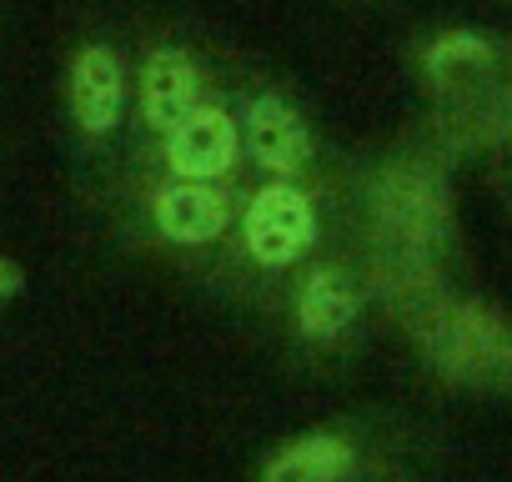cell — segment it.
<instances>
[{"label":"cell","mask_w":512,"mask_h":482,"mask_svg":"<svg viewBox=\"0 0 512 482\" xmlns=\"http://www.w3.org/2000/svg\"><path fill=\"white\" fill-rule=\"evenodd\" d=\"M226 221H231L226 191L211 181H176L171 176L151 191V226L171 247H211L226 231Z\"/></svg>","instance_id":"10"},{"label":"cell","mask_w":512,"mask_h":482,"mask_svg":"<svg viewBox=\"0 0 512 482\" xmlns=\"http://www.w3.org/2000/svg\"><path fill=\"white\" fill-rule=\"evenodd\" d=\"M126 86L131 81H126V61H121L116 46H106V41L76 46V56L66 66V111H71V126L86 141H106L121 126Z\"/></svg>","instance_id":"4"},{"label":"cell","mask_w":512,"mask_h":482,"mask_svg":"<svg viewBox=\"0 0 512 482\" xmlns=\"http://www.w3.org/2000/svg\"><path fill=\"white\" fill-rule=\"evenodd\" d=\"M136 101H141V121L166 136L176 121H186L201 106V66L191 51L181 46H151L141 71H136Z\"/></svg>","instance_id":"9"},{"label":"cell","mask_w":512,"mask_h":482,"mask_svg":"<svg viewBox=\"0 0 512 482\" xmlns=\"http://www.w3.org/2000/svg\"><path fill=\"white\" fill-rule=\"evenodd\" d=\"M26 287H31L26 267H21L16 257H6V252H0V307H11V302H21V297H26Z\"/></svg>","instance_id":"12"},{"label":"cell","mask_w":512,"mask_h":482,"mask_svg":"<svg viewBox=\"0 0 512 482\" xmlns=\"http://www.w3.org/2000/svg\"><path fill=\"white\" fill-rule=\"evenodd\" d=\"M422 66H427L432 86H457V81H467V76L492 66V41L477 36V31H447V36H437L427 46Z\"/></svg>","instance_id":"11"},{"label":"cell","mask_w":512,"mask_h":482,"mask_svg":"<svg viewBox=\"0 0 512 482\" xmlns=\"http://www.w3.org/2000/svg\"><path fill=\"white\" fill-rule=\"evenodd\" d=\"M362 302L367 297H362V282L352 272H342L332 262L327 267H312V272H302V282L292 292V327L312 347H337L357 327Z\"/></svg>","instance_id":"8"},{"label":"cell","mask_w":512,"mask_h":482,"mask_svg":"<svg viewBox=\"0 0 512 482\" xmlns=\"http://www.w3.org/2000/svg\"><path fill=\"white\" fill-rule=\"evenodd\" d=\"M362 467V442L347 427H312L297 432L287 442H277L262 467H256V482H352Z\"/></svg>","instance_id":"7"},{"label":"cell","mask_w":512,"mask_h":482,"mask_svg":"<svg viewBox=\"0 0 512 482\" xmlns=\"http://www.w3.org/2000/svg\"><path fill=\"white\" fill-rule=\"evenodd\" d=\"M241 146L251 151V161L277 181H292L297 171L312 166V131L302 121V111L277 96V91H256L241 106Z\"/></svg>","instance_id":"5"},{"label":"cell","mask_w":512,"mask_h":482,"mask_svg":"<svg viewBox=\"0 0 512 482\" xmlns=\"http://www.w3.org/2000/svg\"><path fill=\"white\" fill-rule=\"evenodd\" d=\"M367 211H372V226L387 252H407V257H427V262H442L452 252V236H457L452 191L437 171H427L417 161L382 166L372 176Z\"/></svg>","instance_id":"1"},{"label":"cell","mask_w":512,"mask_h":482,"mask_svg":"<svg viewBox=\"0 0 512 482\" xmlns=\"http://www.w3.org/2000/svg\"><path fill=\"white\" fill-rule=\"evenodd\" d=\"M402 327L412 332V342L422 347V357L432 362V372H442L447 382L502 377V357H507L512 327L492 307L467 302V297H452V292H437Z\"/></svg>","instance_id":"2"},{"label":"cell","mask_w":512,"mask_h":482,"mask_svg":"<svg viewBox=\"0 0 512 482\" xmlns=\"http://www.w3.org/2000/svg\"><path fill=\"white\" fill-rule=\"evenodd\" d=\"M322 236L317 201L297 181H267L241 211V252L262 272L297 267Z\"/></svg>","instance_id":"3"},{"label":"cell","mask_w":512,"mask_h":482,"mask_svg":"<svg viewBox=\"0 0 512 482\" xmlns=\"http://www.w3.org/2000/svg\"><path fill=\"white\" fill-rule=\"evenodd\" d=\"M497 382H507L512 387V337H507V357H502V377Z\"/></svg>","instance_id":"13"},{"label":"cell","mask_w":512,"mask_h":482,"mask_svg":"<svg viewBox=\"0 0 512 482\" xmlns=\"http://www.w3.org/2000/svg\"><path fill=\"white\" fill-rule=\"evenodd\" d=\"M161 146H166V166L176 181H211L216 186L241 156V121L226 106L201 101L186 121H176L161 136Z\"/></svg>","instance_id":"6"}]
</instances>
